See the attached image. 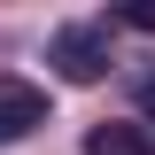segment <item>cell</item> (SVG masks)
I'll list each match as a JSON object with an SVG mask.
<instances>
[{
	"mask_svg": "<svg viewBox=\"0 0 155 155\" xmlns=\"http://www.w3.org/2000/svg\"><path fill=\"white\" fill-rule=\"evenodd\" d=\"M47 62H54L70 85L109 78V23H62V31H54V47H47Z\"/></svg>",
	"mask_w": 155,
	"mask_h": 155,
	"instance_id": "obj_1",
	"label": "cell"
},
{
	"mask_svg": "<svg viewBox=\"0 0 155 155\" xmlns=\"http://www.w3.org/2000/svg\"><path fill=\"white\" fill-rule=\"evenodd\" d=\"M47 124V93H39L31 78H0V147H16Z\"/></svg>",
	"mask_w": 155,
	"mask_h": 155,
	"instance_id": "obj_2",
	"label": "cell"
},
{
	"mask_svg": "<svg viewBox=\"0 0 155 155\" xmlns=\"http://www.w3.org/2000/svg\"><path fill=\"white\" fill-rule=\"evenodd\" d=\"M85 155H155V132L147 124H93L85 132Z\"/></svg>",
	"mask_w": 155,
	"mask_h": 155,
	"instance_id": "obj_3",
	"label": "cell"
},
{
	"mask_svg": "<svg viewBox=\"0 0 155 155\" xmlns=\"http://www.w3.org/2000/svg\"><path fill=\"white\" fill-rule=\"evenodd\" d=\"M124 23H132V31H155V0H132V8H124Z\"/></svg>",
	"mask_w": 155,
	"mask_h": 155,
	"instance_id": "obj_4",
	"label": "cell"
},
{
	"mask_svg": "<svg viewBox=\"0 0 155 155\" xmlns=\"http://www.w3.org/2000/svg\"><path fill=\"white\" fill-rule=\"evenodd\" d=\"M140 109H147V116H155V70H147V78H140Z\"/></svg>",
	"mask_w": 155,
	"mask_h": 155,
	"instance_id": "obj_5",
	"label": "cell"
}]
</instances>
